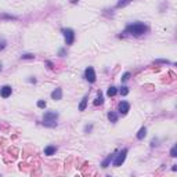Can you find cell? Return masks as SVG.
I'll return each instance as SVG.
<instances>
[{"mask_svg":"<svg viewBox=\"0 0 177 177\" xmlns=\"http://www.w3.org/2000/svg\"><path fill=\"white\" fill-rule=\"evenodd\" d=\"M148 31V26L143 22H133V24H129L125 29V33L127 35H132V36H143L144 33H147Z\"/></svg>","mask_w":177,"mask_h":177,"instance_id":"obj_1","label":"cell"},{"mask_svg":"<svg viewBox=\"0 0 177 177\" xmlns=\"http://www.w3.org/2000/svg\"><path fill=\"white\" fill-rule=\"evenodd\" d=\"M57 119H58V112H56V111H47L43 115V125L46 127H56Z\"/></svg>","mask_w":177,"mask_h":177,"instance_id":"obj_2","label":"cell"},{"mask_svg":"<svg viewBox=\"0 0 177 177\" xmlns=\"http://www.w3.org/2000/svg\"><path fill=\"white\" fill-rule=\"evenodd\" d=\"M61 32H62V35H64V37H65V43H67V46H71V44L73 43V40H75V32H73L72 29H69V28L61 29Z\"/></svg>","mask_w":177,"mask_h":177,"instance_id":"obj_3","label":"cell"},{"mask_svg":"<svg viewBox=\"0 0 177 177\" xmlns=\"http://www.w3.org/2000/svg\"><path fill=\"white\" fill-rule=\"evenodd\" d=\"M127 152H129V149L127 148H123L121 151V152L118 154L116 155V158H115V159H113V166H121L122 163H123V162H125V159H126V155H127Z\"/></svg>","mask_w":177,"mask_h":177,"instance_id":"obj_4","label":"cell"},{"mask_svg":"<svg viewBox=\"0 0 177 177\" xmlns=\"http://www.w3.org/2000/svg\"><path fill=\"white\" fill-rule=\"evenodd\" d=\"M85 79L88 83H94L96 82V72H94V68L93 67H88L85 71Z\"/></svg>","mask_w":177,"mask_h":177,"instance_id":"obj_5","label":"cell"},{"mask_svg":"<svg viewBox=\"0 0 177 177\" xmlns=\"http://www.w3.org/2000/svg\"><path fill=\"white\" fill-rule=\"evenodd\" d=\"M129 111H130V104L127 102V101H122V102H119V105H118V112L121 113V115H126Z\"/></svg>","mask_w":177,"mask_h":177,"instance_id":"obj_6","label":"cell"},{"mask_svg":"<svg viewBox=\"0 0 177 177\" xmlns=\"http://www.w3.org/2000/svg\"><path fill=\"white\" fill-rule=\"evenodd\" d=\"M11 91H12L11 86L6 85V86H3V87L0 88V96L3 97V98H7V97H10V96H11Z\"/></svg>","mask_w":177,"mask_h":177,"instance_id":"obj_7","label":"cell"},{"mask_svg":"<svg viewBox=\"0 0 177 177\" xmlns=\"http://www.w3.org/2000/svg\"><path fill=\"white\" fill-rule=\"evenodd\" d=\"M51 98H53V100H56V101L61 100V98H62V88H61V87H57L56 90H53Z\"/></svg>","mask_w":177,"mask_h":177,"instance_id":"obj_8","label":"cell"},{"mask_svg":"<svg viewBox=\"0 0 177 177\" xmlns=\"http://www.w3.org/2000/svg\"><path fill=\"white\" fill-rule=\"evenodd\" d=\"M56 152H57L56 145H48V147L44 148V155H47V157H51V155H54Z\"/></svg>","mask_w":177,"mask_h":177,"instance_id":"obj_9","label":"cell"},{"mask_svg":"<svg viewBox=\"0 0 177 177\" xmlns=\"http://www.w3.org/2000/svg\"><path fill=\"white\" fill-rule=\"evenodd\" d=\"M116 93H118V88L115 87V86H109L108 90H107V96L113 97V96H116Z\"/></svg>","mask_w":177,"mask_h":177,"instance_id":"obj_10","label":"cell"},{"mask_svg":"<svg viewBox=\"0 0 177 177\" xmlns=\"http://www.w3.org/2000/svg\"><path fill=\"white\" fill-rule=\"evenodd\" d=\"M102 102H104V97H102V93L98 91V94H97V98L94 100V105L97 107V105H101Z\"/></svg>","mask_w":177,"mask_h":177,"instance_id":"obj_11","label":"cell"},{"mask_svg":"<svg viewBox=\"0 0 177 177\" xmlns=\"http://www.w3.org/2000/svg\"><path fill=\"white\" fill-rule=\"evenodd\" d=\"M108 119H109V122H112V123L118 122V113H116V112H113V111L108 112Z\"/></svg>","mask_w":177,"mask_h":177,"instance_id":"obj_12","label":"cell"},{"mask_svg":"<svg viewBox=\"0 0 177 177\" xmlns=\"http://www.w3.org/2000/svg\"><path fill=\"white\" fill-rule=\"evenodd\" d=\"M86 107H87V96H85L82 98L80 104H79V111H85Z\"/></svg>","mask_w":177,"mask_h":177,"instance_id":"obj_13","label":"cell"},{"mask_svg":"<svg viewBox=\"0 0 177 177\" xmlns=\"http://www.w3.org/2000/svg\"><path fill=\"white\" fill-rule=\"evenodd\" d=\"M145 136H147V129H145V127H141V129L138 130V133H137V138H138V140H143Z\"/></svg>","mask_w":177,"mask_h":177,"instance_id":"obj_14","label":"cell"},{"mask_svg":"<svg viewBox=\"0 0 177 177\" xmlns=\"http://www.w3.org/2000/svg\"><path fill=\"white\" fill-rule=\"evenodd\" d=\"M112 159H113V155H108V157L105 158V161L102 162V167H108L109 166V163H111V162H112Z\"/></svg>","mask_w":177,"mask_h":177,"instance_id":"obj_15","label":"cell"},{"mask_svg":"<svg viewBox=\"0 0 177 177\" xmlns=\"http://www.w3.org/2000/svg\"><path fill=\"white\" fill-rule=\"evenodd\" d=\"M133 0H119L118 1V4H116V7L118 8H121V7H125V6H127L129 3H132Z\"/></svg>","mask_w":177,"mask_h":177,"instance_id":"obj_16","label":"cell"},{"mask_svg":"<svg viewBox=\"0 0 177 177\" xmlns=\"http://www.w3.org/2000/svg\"><path fill=\"white\" fill-rule=\"evenodd\" d=\"M118 91L121 93V96H127V94H129V87H126V86H122V87L119 88Z\"/></svg>","mask_w":177,"mask_h":177,"instance_id":"obj_17","label":"cell"},{"mask_svg":"<svg viewBox=\"0 0 177 177\" xmlns=\"http://www.w3.org/2000/svg\"><path fill=\"white\" fill-rule=\"evenodd\" d=\"M33 58H35L33 54H22L21 56V60H33Z\"/></svg>","mask_w":177,"mask_h":177,"instance_id":"obj_18","label":"cell"},{"mask_svg":"<svg viewBox=\"0 0 177 177\" xmlns=\"http://www.w3.org/2000/svg\"><path fill=\"white\" fill-rule=\"evenodd\" d=\"M170 157H172V158H176L177 157V148H176V145H173V147H172V149H170Z\"/></svg>","mask_w":177,"mask_h":177,"instance_id":"obj_19","label":"cell"},{"mask_svg":"<svg viewBox=\"0 0 177 177\" xmlns=\"http://www.w3.org/2000/svg\"><path fill=\"white\" fill-rule=\"evenodd\" d=\"M130 76H132V75H130V72H126L125 75L122 76V82H127L130 79Z\"/></svg>","mask_w":177,"mask_h":177,"instance_id":"obj_20","label":"cell"},{"mask_svg":"<svg viewBox=\"0 0 177 177\" xmlns=\"http://www.w3.org/2000/svg\"><path fill=\"white\" fill-rule=\"evenodd\" d=\"M46 105H47V104H46V101H43V100L37 101V107H39V108L43 109V108H46Z\"/></svg>","mask_w":177,"mask_h":177,"instance_id":"obj_21","label":"cell"},{"mask_svg":"<svg viewBox=\"0 0 177 177\" xmlns=\"http://www.w3.org/2000/svg\"><path fill=\"white\" fill-rule=\"evenodd\" d=\"M6 46H7L6 40H4V39H0V50H3V48H6Z\"/></svg>","mask_w":177,"mask_h":177,"instance_id":"obj_22","label":"cell"},{"mask_svg":"<svg viewBox=\"0 0 177 177\" xmlns=\"http://www.w3.org/2000/svg\"><path fill=\"white\" fill-rule=\"evenodd\" d=\"M155 62H159V64H170V61H167V60H157Z\"/></svg>","mask_w":177,"mask_h":177,"instance_id":"obj_23","label":"cell"},{"mask_svg":"<svg viewBox=\"0 0 177 177\" xmlns=\"http://www.w3.org/2000/svg\"><path fill=\"white\" fill-rule=\"evenodd\" d=\"M46 65H47V67H48V68H50V69H53V68H54V64H53L51 61H46Z\"/></svg>","mask_w":177,"mask_h":177,"instance_id":"obj_24","label":"cell"},{"mask_svg":"<svg viewBox=\"0 0 177 177\" xmlns=\"http://www.w3.org/2000/svg\"><path fill=\"white\" fill-rule=\"evenodd\" d=\"M91 129H93V125H88V126H86V127H85V133L91 132Z\"/></svg>","mask_w":177,"mask_h":177,"instance_id":"obj_25","label":"cell"},{"mask_svg":"<svg viewBox=\"0 0 177 177\" xmlns=\"http://www.w3.org/2000/svg\"><path fill=\"white\" fill-rule=\"evenodd\" d=\"M60 56H61V57L65 56V50H64V48H62V50H60Z\"/></svg>","mask_w":177,"mask_h":177,"instance_id":"obj_26","label":"cell"},{"mask_svg":"<svg viewBox=\"0 0 177 177\" xmlns=\"http://www.w3.org/2000/svg\"><path fill=\"white\" fill-rule=\"evenodd\" d=\"M29 82H32V83H36V79H35V78H31V79H29Z\"/></svg>","mask_w":177,"mask_h":177,"instance_id":"obj_27","label":"cell"},{"mask_svg":"<svg viewBox=\"0 0 177 177\" xmlns=\"http://www.w3.org/2000/svg\"><path fill=\"white\" fill-rule=\"evenodd\" d=\"M78 1H79V0H71V3H73V4H76Z\"/></svg>","mask_w":177,"mask_h":177,"instance_id":"obj_28","label":"cell"},{"mask_svg":"<svg viewBox=\"0 0 177 177\" xmlns=\"http://www.w3.org/2000/svg\"><path fill=\"white\" fill-rule=\"evenodd\" d=\"M1 69H3V65H1V62H0V71H1Z\"/></svg>","mask_w":177,"mask_h":177,"instance_id":"obj_29","label":"cell"}]
</instances>
